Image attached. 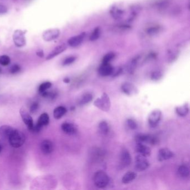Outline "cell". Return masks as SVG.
<instances>
[{
  "label": "cell",
  "mask_w": 190,
  "mask_h": 190,
  "mask_svg": "<svg viewBox=\"0 0 190 190\" xmlns=\"http://www.w3.org/2000/svg\"><path fill=\"white\" fill-rule=\"evenodd\" d=\"M10 145L15 148H18L23 145L25 142L26 137L25 134L18 129H15L8 138Z\"/></svg>",
  "instance_id": "6da1fadb"
},
{
  "label": "cell",
  "mask_w": 190,
  "mask_h": 190,
  "mask_svg": "<svg viewBox=\"0 0 190 190\" xmlns=\"http://www.w3.org/2000/svg\"><path fill=\"white\" fill-rule=\"evenodd\" d=\"M94 183L96 187L105 188L110 182L109 176L102 170L98 171L94 176Z\"/></svg>",
  "instance_id": "7a4b0ae2"
},
{
  "label": "cell",
  "mask_w": 190,
  "mask_h": 190,
  "mask_svg": "<svg viewBox=\"0 0 190 190\" xmlns=\"http://www.w3.org/2000/svg\"><path fill=\"white\" fill-rule=\"evenodd\" d=\"M94 105L102 111H109L111 106V103L108 95L106 93H104L101 97L97 98L94 101Z\"/></svg>",
  "instance_id": "3957f363"
},
{
  "label": "cell",
  "mask_w": 190,
  "mask_h": 190,
  "mask_svg": "<svg viewBox=\"0 0 190 190\" xmlns=\"http://www.w3.org/2000/svg\"><path fill=\"white\" fill-rule=\"evenodd\" d=\"M135 141L137 143H148L151 145H156L158 142L157 137L151 134H138L135 137Z\"/></svg>",
  "instance_id": "277c9868"
},
{
  "label": "cell",
  "mask_w": 190,
  "mask_h": 190,
  "mask_svg": "<svg viewBox=\"0 0 190 190\" xmlns=\"http://www.w3.org/2000/svg\"><path fill=\"white\" fill-rule=\"evenodd\" d=\"M150 166V162L146 157L142 155H137L135 157V169L138 172H142L147 170Z\"/></svg>",
  "instance_id": "5b68a950"
},
{
  "label": "cell",
  "mask_w": 190,
  "mask_h": 190,
  "mask_svg": "<svg viewBox=\"0 0 190 190\" xmlns=\"http://www.w3.org/2000/svg\"><path fill=\"white\" fill-rule=\"evenodd\" d=\"M162 112L160 110H154L150 113L148 122L150 127L155 128L159 124L162 118Z\"/></svg>",
  "instance_id": "8992f818"
},
{
  "label": "cell",
  "mask_w": 190,
  "mask_h": 190,
  "mask_svg": "<svg viewBox=\"0 0 190 190\" xmlns=\"http://www.w3.org/2000/svg\"><path fill=\"white\" fill-rule=\"evenodd\" d=\"M50 122V118L46 113H44L39 118L38 121L36 126H33L32 131L39 132L44 126H48Z\"/></svg>",
  "instance_id": "52a82bcc"
},
{
  "label": "cell",
  "mask_w": 190,
  "mask_h": 190,
  "mask_svg": "<svg viewBox=\"0 0 190 190\" xmlns=\"http://www.w3.org/2000/svg\"><path fill=\"white\" fill-rule=\"evenodd\" d=\"M25 33L20 30L15 31L13 35V40L15 45L18 47H23L25 45L26 39L25 37Z\"/></svg>",
  "instance_id": "ba28073f"
},
{
  "label": "cell",
  "mask_w": 190,
  "mask_h": 190,
  "mask_svg": "<svg viewBox=\"0 0 190 190\" xmlns=\"http://www.w3.org/2000/svg\"><path fill=\"white\" fill-rule=\"evenodd\" d=\"M20 113L21 117L22 118L23 122H24V123L25 124L27 128L30 131H32L33 127V119L32 117L28 114L24 108H21Z\"/></svg>",
  "instance_id": "9c48e42d"
},
{
  "label": "cell",
  "mask_w": 190,
  "mask_h": 190,
  "mask_svg": "<svg viewBox=\"0 0 190 190\" xmlns=\"http://www.w3.org/2000/svg\"><path fill=\"white\" fill-rule=\"evenodd\" d=\"M174 153L167 148H163L159 150L157 155V159L160 162L170 160L174 157Z\"/></svg>",
  "instance_id": "30bf717a"
},
{
  "label": "cell",
  "mask_w": 190,
  "mask_h": 190,
  "mask_svg": "<svg viewBox=\"0 0 190 190\" xmlns=\"http://www.w3.org/2000/svg\"><path fill=\"white\" fill-rule=\"evenodd\" d=\"M121 90L123 93L128 96H133L138 93L137 87L129 82L123 83L121 86Z\"/></svg>",
  "instance_id": "8fae6325"
},
{
  "label": "cell",
  "mask_w": 190,
  "mask_h": 190,
  "mask_svg": "<svg viewBox=\"0 0 190 190\" xmlns=\"http://www.w3.org/2000/svg\"><path fill=\"white\" fill-rule=\"evenodd\" d=\"M60 31L58 28L49 29L44 32L43 38L46 41H51L58 38L60 35Z\"/></svg>",
  "instance_id": "7c38bea8"
},
{
  "label": "cell",
  "mask_w": 190,
  "mask_h": 190,
  "mask_svg": "<svg viewBox=\"0 0 190 190\" xmlns=\"http://www.w3.org/2000/svg\"><path fill=\"white\" fill-rule=\"evenodd\" d=\"M61 128L64 133L68 135L76 134L78 131L76 126L70 122H64L61 124Z\"/></svg>",
  "instance_id": "4fadbf2b"
},
{
  "label": "cell",
  "mask_w": 190,
  "mask_h": 190,
  "mask_svg": "<svg viewBox=\"0 0 190 190\" xmlns=\"http://www.w3.org/2000/svg\"><path fill=\"white\" fill-rule=\"evenodd\" d=\"M136 151L139 155L146 157L150 156L151 154V150L150 147L141 143H137V145L136 146Z\"/></svg>",
  "instance_id": "5bb4252c"
},
{
  "label": "cell",
  "mask_w": 190,
  "mask_h": 190,
  "mask_svg": "<svg viewBox=\"0 0 190 190\" xmlns=\"http://www.w3.org/2000/svg\"><path fill=\"white\" fill-rule=\"evenodd\" d=\"M120 160L122 165L124 166H128L131 164L132 162V157L129 151L123 148L121 151L120 154Z\"/></svg>",
  "instance_id": "9a60e30c"
},
{
  "label": "cell",
  "mask_w": 190,
  "mask_h": 190,
  "mask_svg": "<svg viewBox=\"0 0 190 190\" xmlns=\"http://www.w3.org/2000/svg\"><path fill=\"white\" fill-rule=\"evenodd\" d=\"M114 68L109 63H103L100 66L98 71L101 76H107L111 75Z\"/></svg>",
  "instance_id": "2e32d148"
},
{
  "label": "cell",
  "mask_w": 190,
  "mask_h": 190,
  "mask_svg": "<svg viewBox=\"0 0 190 190\" xmlns=\"http://www.w3.org/2000/svg\"><path fill=\"white\" fill-rule=\"evenodd\" d=\"M40 148L44 155H49L53 152V143L50 140H44L41 143Z\"/></svg>",
  "instance_id": "e0dca14e"
},
{
  "label": "cell",
  "mask_w": 190,
  "mask_h": 190,
  "mask_svg": "<svg viewBox=\"0 0 190 190\" xmlns=\"http://www.w3.org/2000/svg\"><path fill=\"white\" fill-rule=\"evenodd\" d=\"M67 49V45L65 44H63L61 45L58 46L55 48L49 54L48 56L46 58V60H51L52 59L56 57L59 55H60V54L63 53L64 51L66 50Z\"/></svg>",
  "instance_id": "ac0fdd59"
},
{
  "label": "cell",
  "mask_w": 190,
  "mask_h": 190,
  "mask_svg": "<svg viewBox=\"0 0 190 190\" xmlns=\"http://www.w3.org/2000/svg\"><path fill=\"white\" fill-rule=\"evenodd\" d=\"M84 37H85L84 33L71 37V38L68 40L69 45L71 47H76L80 45L81 43L83 41Z\"/></svg>",
  "instance_id": "d6986e66"
},
{
  "label": "cell",
  "mask_w": 190,
  "mask_h": 190,
  "mask_svg": "<svg viewBox=\"0 0 190 190\" xmlns=\"http://www.w3.org/2000/svg\"><path fill=\"white\" fill-rule=\"evenodd\" d=\"M14 129L9 126H3L0 127V138L3 139H8Z\"/></svg>",
  "instance_id": "ffe728a7"
},
{
  "label": "cell",
  "mask_w": 190,
  "mask_h": 190,
  "mask_svg": "<svg viewBox=\"0 0 190 190\" xmlns=\"http://www.w3.org/2000/svg\"><path fill=\"white\" fill-rule=\"evenodd\" d=\"M175 111L178 116L180 117H185L189 113V106L188 103L183 104L181 106L176 107Z\"/></svg>",
  "instance_id": "44dd1931"
},
{
  "label": "cell",
  "mask_w": 190,
  "mask_h": 190,
  "mask_svg": "<svg viewBox=\"0 0 190 190\" xmlns=\"http://www.w3.org/2000/svg\"><path fill=\"white\" fill-rule=\"evenodd\" d=\"M137 177V174L133 171H128L124 174L122 179V182L124 184H128L132 182Z\"/></svg>",
  "instance_id": "7402d4cb"
},
{
  "label": "cell",
  "mask_w": 190,
  "mask_h": 190,
  "mask_svg": "<svg viewBox=\"0 0 190 190\" xmlns=\"http://www.w3.org/2000/svg\"><path fill=\"white\" fill-rule=\"evenodd\" d=\"M93 99V95L90 93H86L82 95L79 99L78 104L80 105H84L91 102Z\"/></svg>",
  "instance_id": "603a6c76"
},
{
  "label": "cell",
  "mask_w": 190,
  "mask_h": 190,
  "mask_svg": "<svg viewBox=\"0 0 190 190\" xmlns=\"http://www.w3.org/2000/svg\"><path fill=\"white\" fill-rule=\"evenodd\" d=\"M67 112V109L63 106L56 107L54 110V117L56 119H59L63 117Z\"/></svg>",
  "instance_id": "cb8c5ba5"
},
{
  "label": "cell",
  "mask_w": 190,
  "mask_h": 190,
  "mask_svg": "<svg viewBox=\"0 0 190 190\" xmlns=\"http://www.w3.org/2000/svg\"><path fill=\"white\" fill-rule=\"evenodd\" d=\"M178 173L181 177H188L190 176L189 168L186 165H181L178 168Z\"/></svg>",
  "instance_id": "d4e9b609"
},
{
  "label": "cell",
  "mask_w": 190,
  "mask_h": 190,
  "mask_svg": "<svg viewBox=\"0 0 190 190\" xmlns=\"http://www.w3.org/2000/svg\"><path fill=\"white\" fill-rule=\"evenodd\" d=\"M99 131L101 134L106 135L109 131V125L106 121H101L99 124Z\"/></svg>",
  "instance_id": "484cf974"
},
{
  "label": "cell",
  "mask_w": 190,
  "mask_h": 190,
  "mask_svg": "<svg viewBox=\"0 0 190 190\" xmlns=\"http://www.w3.org/2000/svg\"><path fill=\"white\" fill-rule=\"evenodd\" d=\"M137 59H134L132 61H130L127 66V71L128 73H133L136 68L137 66Z\"/></svg>",
  "instance_id": "4316f807"
},
{
  "label": "cell",
  "mask_w": 190,
  "mask_h": 190,
  "mask_svg": "<svg viewBox=\"0 0 190 190\" xmlns=\"http://www.w3.org/2000/svg\"><path fill=\"white\" fill-rule=\"evenodd\" d=\"M52 86V84L49 81H46L44 82L43 83L41 84L40 85L39 87V91L40 93H42L44 91L48 90Z\"/></svg>",
  "instance_id": "83f0119b"
},
{
  "label": "cell",
  "mask_w": 190,
  "mask_h": 190,
  "mask_svg": "<svg viewBox=\"0 0 190 190\" xmlns=\"http://www.w3.org/2000/svg\"><path fill=\"white\" fill-rule=\"evenodd\" d=\"M111 13L112 15H113L115 18H119L123 15V11L121 9H119L118 8H114L111 10Z\"/></svg>",
  "instance_id": "f1b7e54d"
},
{
  "label": "cell",
  "mask_w": 190,
  "mask_h": 190,
  "mask_svg": "<svg viewBox=\"0 0 190 190\" xmlns=\"http://www.w3.org/2000/svg\"><path fill=\"white\" fill-rule=\"evenodd\" d=\"M10 58L8 55H2L0 56V64L3 66H8L10 63Z\"/></svg>",
  "instance_id": "f546056e"
},
{
  "label": "cell",
  "mask_w": 190,
  "mask_h": 190,
  "mask_svg": "<svg viewBox=\"0 0 190 190\" xmlns=\"http://www.w3.org/2000/svg\"><path fill=\"white\" fill-rule=\"evenodd\" d=\"M161 28L158 26H152L151 28H149L147 30V33L149 35H156L160 31Z\"/></svg>",
  "instance_id": "4dcf8cb0"
},
{
  "label": "cell",
  "mask_w": 190,
  "mask_h": 190,
  "mask_svg": "<svg viewBox=\"0 0 190 190\" xmlns=\"http://www.w3.org/2000/svg\"><path fill=\"white\" fill-rule=\"evenodd\" d=\"M163 74L160 71H153L151 75V79L153 81H158L162 78Z\"/></svg>",
  "instance_id": "1f68e13d"
},
{
  "label": "cell",
  "mask_w": 190,
  "mask_h": 190,
  "mask_svg": "<svg viewBox=\"0 0 190 190\" xmlns=\"http://www.w3.org/2000/svg\"><path fill=\"white\" fill-rule=\"evenodd\" d=\"M126 123L129 129H132V130H135V129H137V127H138L137 122L133 119H127Z\"/></svg>",
  "instance_id": "d6a6232c"
},
{
  "label": "cell",
  "mask_w": 190,
  "mask_h": 190,
  "mask_svg": "<svg viewBox=\"0 0 190 190\" xmlns=\"http://www.w3.org/2000/svg\"><path fill=\"white\" fill-rule=\"evenodd\" d=\"M75 60H76V58L75 56H69V57L66 58L64 60L63 65L64 66H66V65H70L71 64L73 63L75 61Z\"/></svg>",
  "instance_id": "836d02e7"
},
{
  "label": "cell",
  "mask_w": 190,
  "mask_h": 190,
  "mask_svg": "<svg viewBox=\"0 0 190 190\" xmlns=\"http://www.w3.org/2000/svg\"><path fill=\"white\" fill-rule=\"evenodd\" d=\"M100 35V30L99 28H96L94 30L93 33H91L90 36V40L91 41H94L99 38Z\"/></svg>",
  "instance_id": "e575fe53"
},
{
  "label": "cell",
  "mask_w": 190,
  "mask_h": 190,
  "mask_svg": "<svg viewBox=\"0 0 190 190\" xmlns=\"http://www.w3.org/2000/svg\"><path fill=\"white\" fill-rule=\"evenodd\" d=\"M114 54H108L105 56H104L103 59V63H109V62L113 59L114 58Z\"/></svg>",
  "instance_id": "d590c367"
},
{
  "label": "cell",
  "mask_w": 190,
  "mask_h": 190,
  "mask_svg": "<svg viewBox=\"0 0 190 190\" xmlns=\"http://www.w3.org/2000/svg\"><path fill=\"white\" fill-rule=\"evenodd\" d=\"M20 70V66L17 64H15V65H13V66H11L10 69V73L13 74H15L19 73Z\"/></svg>",
  "instance_id": "8d00e7d4"
},
{
  "label": "cell",
  "mask_w": 190,
  "mask_h": 190,
  "mask_svg": "<svg viewBox=\"0 0 190 190\" xmlns=\"http://www.w3.org/2000/svg\"><path fill=\"white\" fill-rule=\"evenodd\" d=\"M39 108V104L37 102H33V104L31 105L30 112L31 113H35L38 110Z\"/></svg>",
  "instance_id": "74e56055"
},
{
  "label": "cell",
  "mask_w": 190,
  "mask_h": 190,
  "mask_svg": "<svg viewBox=\"0 0 190 190\" xmlns=\"http://www.w3.org/2000/svg\"><path fill=\"white\" fill-rule=\"evenodd\" d=\"M8 12V8L3 5L0 4V15L5 14Z\"/></svg>",
  "instance_id": "f35d334b"
},
{
  "label": "cell",
  "mask_w": 190,
  "mask_h": 190,
  "mask_svg": "<svg viewBox=\"0 0 190 190\" xmlns=\"http://www.w3.org/2000/svg\"><path fill=\"white\" fill-rule=\"evenodd\" d=\"M70 80L68 78H66L64 79L63 80V81L65 83H69L70 82Z\"/></svg>",
  "instance_id": "ab89813d"
},
{
  "label": "cell",
  "mask_w": 190,
  "mask_h": 190,
  "mask_svg": "<svg viewBox=\"0 0 190 190\" xmlns=\"http://www.w3.org/2000/svg\"><path fill=\"white\" fill-rule=\"evenodd\" d=\"M37 55H38V56H40V57H43L44 55V54L43 53V52H42V53H41V51H40L39 53L38 52V53H37Z\"/></svg>",
  "instance_id": "60d3db41"
},
{
  "label": "cell",
  "mask_w": 190,
  "mask_h": 190,
  "mask_svg": "<svg viewBox=\"0 0 190 190\" xmlns=\"http://www.w3.org/2000/svg\"><path fill=\"white\" fill-rule=\"evenodd\" d=\"M2 150H3V145H2V143L0 141V153L2 151Z\"/></svg>",
  "instance_id": "b9f144b4"
},
{
  "label": "cell",
  "mask_w": 190,
  "mask_h": 190,
  "mask_svg": "<svg viewBox=\"0 0 190 190\" xmlns=\"http://www.w3.org/2000/svg\"><path fill=\"white\" fill-rule=\"evenodd\" d=\"M1 69H0V73H1Z\"/></svg>",
  "instance_id": "7bdbcfd3"
}]
</instances>
